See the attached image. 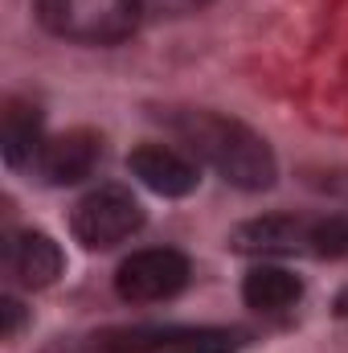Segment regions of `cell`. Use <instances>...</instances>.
Wrapping results in <instances>:
<instances>
[{
    "label": "cell",
    "mask_w": 348,
    "mask_h": 353,
    "mask_svg": "<svg viewBox=\"0 0 348 353\" xmlns=\"http://www.w3.org/2000/svg\"><path fill=\"white\" fill-rule=\"evenodd\" d=\"M164 123L180 140V148L188 157H197L201 165H209L226 185L246 189V193L274 185L279 161H274L270 144L242 119H230V115H217L205 107H184V111H168Z\"/></svg>",
    "instance_id": "1"
},
{
    "label": "cell",
    "mask_w": 348,
    "mask_h": 353,
    "mask_svg": "<svg viewBox=\"0 0 348 353\" xmlns=\"http://www.w3.org/2000/svg\"><path fill=\"white\" fill-rule=\"evenodd\" d=\"M230 251L259 259H348V210L250 218L230 230Z\"/></svg>",
    "instance_id": "2"
},
{
    "label": "cell",
    "mask_w": 348,
    "mask_h": 353,
    "mask_svg": "<svg viewBox=\"0 0 348 353\" xmlns=\"http://www.w3.org/2000/svg\"><path fill=\"white\" fill-rule=\"evenodd\" d=\"M33 12L45 33L90 50L127 41L144 21L140 0H33Z\"/></svg>",
    "instance_id": "3"
},
{
    "label": "cell",
    "mask_w": 348,
    "mask_h": 353,
    "mask_svg": "<svg viewBox=\"0 0 348 353\" xmlns=\"http://www.w3.org/2000/svg\"><path fill=\"white\" fill-rule=\"evenodd\" d=\"M144 226H148L144 201L127 185H115V181L87 189L70 210V234L87 251H115V247L131 243Z\"/></svg>",
    "instance_id": "4"
},
{
    "label": "cell",
    "mask_w": 348,
    "mask_h": 353,
    "mask_svg": "<svg viewBox=\"0 0 348 353\" xmlns=\"http://www.w3.org/2000/svg\"><path fill=\"white\" fill-rule=\"evenodd\" d=\"M246 333L226 325H131L94 337L90 353H242Z\"/></svg>",
    "instance_id": "5"
},
{
    "label": "cell",
    "mask_w": 348,
    "mask_h": 353,
    "mask_svg": "<svg viewBox=\"0 0 348 353\" xmlns=\"http://www.w3.org/2000/svg\"><path fill=\"white\" fill-rule=\"evenodd\" d=\"M193 279V263L176 247H144L115 267V292L123 304H164L176 300Z\"/></svg>",
    "instance_id": "6"
},
{
    "label": "cell",
    "mask_w": 348,
    "mask_h": 353,
    "mask_svg": "<svg viewBox=\"0 0 348 353\" xmlns=\"http://www.w3.org/2000/svg\"><path fill=\"white\" fill-rule=\"evenodd\" d=\"M102 165V136L90 128H70L58 136H45L33 173L45 185H83L87 176H94V169Z\"/></svg>",
    "instance_id": "7"
},
{
    "label": "cell",
    "mask_w": 348,
    "mask_h": 353,
    "mask_svg": "<svg viewBox=\"0 0 348 353\" xmlns=\"http://www.w3.org/2000/svg\"><path fill=\"white\" fill-rule=\"evenodd\" d=\"M127 173L160 197H188L201 185V161L188 157L180 144H156L152 140V144L131 148Z\"/></svg>",
    "instance_id": "8"
},
{
    "label": "cell",
    "mask_w": 348,
    "mask_h": 353,
    "mask_svg": "<svg viewBox=\"0 0 348 353\" xmlns=\"http://www.w3.org/2000/svg\"><path fill=\"white\" fill-rule=\"evenodd\" d=\"M0 259H4V275L17 288H33V292L58 283L66 271V255H62L58 239L45 230H8Z\"/></svg>",
    "instance_id": "9"
},
{
    "label": "cell",
    "mask_w": 348,
    "mask_h": 353,
    "mask_svg": "<svg viewBox=\"0 0 348 353\" xmlns=\"http://www.w3.org/2000/svg\"><path fill=\"white\" fill-rule=\"evenodd\" d=\"M303 300V279L279 263H254L242 275V304L262 316H283Z\"/></svg>",
    "instance_id": "10"
},
{
    "label": "cell",
    "mask_w": 348,
    "mask_h": 353,
    "mask_svg": "<svg viewBox=\"0 0 348 353\" xmlns=\"http://www.w3.org/2000/svg\"><path fill=\"white\" fill-rule=\"evenodd\" d=\"M41 144H45L41 107L12 99L8 111H4V123H0V152H4V165H8V169H33Z\"/></svg>",
    "instance_id": "11"
},
{
    "label": "cell",
    "mask_w": 348,
    "mask_h": 353,
    "mask_svg": "<svg viewBox=\"0 0 348 353\" xmlns=\"http://www.w3.org/2000/svg\"><path fill=\"white\" fill-rule=\"evenodd\" d=\"M205 4L213 0H140L144 17H188V12H201Z\"/></svg>",
    "instance_id": "12"
},
{
    "label": "cell",
    "mask_w": 348,
    "mask_h": 353,
    "mask_svg": "<svg viewBox=\"0 0 348 353\" xmlns=\"http://www.w3.org/2000/svg\"><path fill=\"white\" fill-rule=\"evenodd\" d=\"M0 316H4V337L12 341L21 333V325H25V304L17 296H0Z\"/></svg>",
    "instance_id": "13"
},
{
    "label": "cell",
    "mask_w": 348,
    "mask_h": 353,
    "mask_svg": "<svg viewBox=\"0 0 348 353\" xmlns=\"http://www.w3.org/2000/svg\"><path fill=\"white\" fill-rule=\"evenodd\" d=\"M320 189H324V193H332V197H345V201H348V173H328L324 181H320Z\"/></svg>",
    "instance_id": "14"
},
{
    "label": "cell",
    "mask_w": 348,
    "mask_h": 353,
    "mask_svg": "<svg viewBox=\"0 0 348 353\" xmlns=\"http://www.w3.org/2000/svg\"><path fill=\"white\" fill-rule=\"evenodd\" d=\"M336 316H348V288L336 296Z\"/></svg>",
    "instance_id": "15"
}]
</instances>
